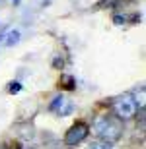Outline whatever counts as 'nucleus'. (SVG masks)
Listing matches in <instances>:
<instances>
[{
	"label": "nucleus",
	"mask_w": 146,
	"mask_h": 149,
	"mask_svg": "<svg viewBox=\"0 0 146 149\" xmlns=\"http://www.w3.org/2000/svg\"><path fill=\"white\" fill-rule=\"evenodd\" d=\"M94 132L97 134V138H101L103 143L113 145L121 138V124L111 116H99L94 122Z\"/></svg>",
	"instance_id": "nucleus-1"
},
{
	"label": "nucleus",
	"mask_w": 146,
	"mask_h": 149,
	"mask_svg": "<svg viewBox=\"0 0 146 149\" xmlns=\"http://www.w3.org/2000/svg\"><path fill=\"white\" fill-rule=\"evenodd\" d=\"M136 109H138V103H136L130 95H121L117 99L113 101V111L119 118H123V120H129L133 116L136 114Z\"/></svg>",
	"instance_id": "nucleus-2"
},
{
	"label": "nucleus",
	"mask_w": 146,
	"mask_h": 149,
	"mask_svg": "<svg viewBox=\"0 0 146 149\" xmlns=\"http://www.w3.org/2000/svg\"><path fill=\"white\" fill-rule=\"evenodd\" d=\"M88 126H86L84 122H78V124H74L70 130L66 132V136H64V143L66 145H78L82 139L88 136Z\"/></svg>",
	"instance_id": "nucleus-3"
},
{
	"label": "nucleus",
	"mask_w": 146,
	"mask_h": 149,
	"mask_svg": "<svg viewBox=\"0 0 146 149\" xmlns=\"http://www.w3.org/2000/svg\"><path fill=\"white\" fill-rule=\"evenodd\" d=\"M64 105H66V99H64L62 95H59V97H55V101L51 103V107H49V109H51V111H59V112H61Z\"/></svg>",
	"instance_id": "nucleus-4"
},
{
	"label": "nucleus",
	"mask_w": 146,
	"mask_h": 149,
	"mask_svg": "<svg viewBox=\"0 0 146 149\" xmlns=\"http://www.w3.org/2000/svg\"><path fill=\"white\" fill-rule=\"evenodd\" d=\"M20 43V31L18 29H14V31H10L8 33V39H6V47H14V45Z\"/></svg>",
	"instance_id": "nucleus-5"
},
{
	"label": "nucleus",
	"mask_w": 146,
	"mask_h": 149,
	"mask_svg": "<svg viewBox=\"0 0 146 149\" xmlns=\"http://www.w3.org/2000/svg\"><path fill=\"white\" fill-rule=\"evenodd\" d=\"M20 89H22V83H20V81H12L10 87H8V91H10V93H18Z\"/></svg>",
	"instance_id": "nucleus-6"
},
{
	"label": "nucleus",
	"mask_w": 146,
	"mask_h": 149,
	"mask_svg": "<svg viewBox=\"0 0 146 149\" xmlns=\"http://www.w3.org/2000/svg\"><path fill=\"white\" fill-rule=\"evenodd\" d=\"M90 149H113V147L109 143H103V141H101V143H92Z\"/></svg>",
	"instance_id": "nucleus-7"
},
{
	"label": "nucleus",
	"mask_w": 146,
	"mask_h": 149,
	"mask_svg": "<svg viewBox=\"0 0 146 149\" xmlns=\"http://www.w3.org/2000/svg\"><path fill=\"white\" fill-rule=\"evenodd\" d=\"M62 64H64V62H62L61 58H55V62H53V66H55V68H62Z\"/></svg>",
	"instance_id": "nucleus-8"
},
{
	"label": "nucleus",
	"mask_w": 146,
	"mask_h": 149,
	"mask_svg": "<svg viewBox=\"0 0 146 149\" xmlns=\"http://www.w3.org/2000/svg\"><path fill=\"white\" fill-rule=\"evenodd\" d=\"M113 19H115V23H123L125 22V16H115Z\"/></svg>",
	"instance_id": "nucleus-9"
}]
</instances>
